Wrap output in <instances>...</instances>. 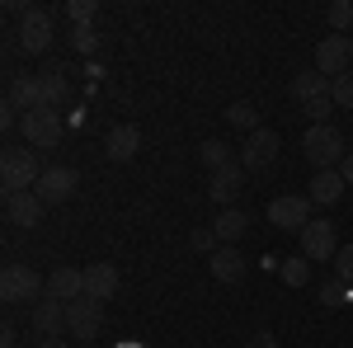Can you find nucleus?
<instances>
[{
	"instance_id": "f257e3e1",
	"label": "nucleus",
	"mask_w": 353,
	"mask_h": 348,
	"mask_svg": "<svg viewBox=\"0 0 353 348\" xmlns=\"http://www.w3.org/2000/svg\"><path fill=\"white\" fill-rule=\"evenodd\" d=\"M301 156L316 165V170H339L344 156H349V141L334 123H311L306 136H301Z\"/></svg>"
},
{
	"instance_id": "f03ea898",
	"label": "nucleus",
	"mask_w": 353,
	"mask_h": 348,
	"mask_svg": "<svg viewBox=\"0 0 353 348\" xmlns=\"http://www.w3.org/2000/svg\"><path fill=\"white\" fill-rule=\"evenodd\" d=\"M330 85H334V81H325L316 66L292 76V99L301 104V113H306L311 123H330V108H334V94H330Z\"/></svg>"
},
{
	"instance_id": "7ed1b4c3",
	"label": "nucleus",
	"mask_w": 353,
	"mask_h": 348,
	"mask_svg": "<svg viewBox=\"0 0 353 348\" xmlns=\"http://www.w3.org/2000/svg\"><path fill=\"white\" fill-rule=\"evenodd\" d=\"M38 179H43L38 151H28V146L5 151V161H0V184H5V198H10V193H28V188H38Z\"/></svg>"
},
{
	"instance_id": "20e7f679",
	"label": "nucleus",
	"mask_w": 353,
	"mask_h": 348,
	"mask_svg": "<svg viewBox=\"0 0 353 348\" xmlns=\"http://www.w3.org/2000/svg\"><path fill=\"white\" fill-rule=\"evenodd\" d=\"M48 296V278H38L28 264H5L0 273V301H10V306H24V301H43Z\"/></svg>"
},
{
	"instance_id": "39448f33",
	"label": "nucleus",
	"mask_w": 353,
	"mask_h": 348,
	"mask_svg": "<svg viewBox=\"0 0 353 348\" xmlns=\"http://www.w3.org/2000/svg\"><path fill=\"white\" fill-rule=\"evenodd\" d=\"M19 132H24V141L33 151H52L61 141V113L57 108H28L19 118Z\"/></svg>"
},
{
	"instance_id": "423d86ee",
	"label": "nucleus",
	"mask_w": 353,
	"mask_h": 348,
	"mask_svg": "<svg viewBox=\"0 0 353 348\" xmlns=\"http://www.w3.org/2000/svg\"><path fill=\"white\" fill-rule=\"evenodd\" d=\"M19 48H24L28 57H43L52 48V10L28 5L24 14H19Z\"/></svg>"
},
{
	"instance_id": "0eeeda50",
	"label": "nucleus",
	"mask_w": 353,
	"mask_h": 348,
	"mask_svg": "<svg viewBox=\"0 0 353 348\" xmlns=\"http://www.w3.org/2000/svg\"><path fill=\"white\" fill-rule=\"evenodd\" d=\"M349 61H353V38L349 33H330V38L316 43V71H321L325 81L349 76Z\"/></svg>"
},
{
	"instance_id": "6e6552de",
	"label": "nucleus",
	"mask_w": 353,
	"mask_h": 348,
	"mask_svg": "<svg viewBox=\"0 0 353 348\" xmlns=\"http://www.w3.org/2000/svg\"><path fill=\"white\" fill-rule=\"evenodd\" d=\"M301 254L311 259V264H334V254H339V226L334 221H311L306 231H301Z\"/></svg>"
},
{
	"instance_id": "1a4fd4ad",
	"label": "nucleus",
	"mask_w": 353,
	"mask_h": 348,
	"mask_svg": "<svg viewBox=\"0 0 353 348\" xmlns=\"http://www.w3.org/2000/svg\"><path fill=\"white\" fill-rule=\"evenodd\" d=\"M269 221L278 231H306L316 216H311V198H301V193H283V198H273L269 203Z\"/></svg>"
},
{
	"instance_id": "9d476101",
	"label": "nucleus",
	"mask_w": 353,
	"mask_h": 348,
	"mask_svg": "<svg viewBox=\"0 0 353 348\" xmlns=\"http://www.w3.org/2000/svg\"><path fill=\"white\" fill-rule=\"evenodd\" d=\"M278 146H283V141H278V132H273V127H259V132L245 136V146H241V165L259 174V170H269V165L278 161Z\"/></svg>"
},
{
	"instance_id": "9b49d317",
	"label": "nucleus",
	"mask_w": 353,
	"mask_h": 348,
	"mask_svg": "<svg viewBox=\"0 0 353 348\" xmlns=\"http://www.w3.org/2000/svg\"><path fill=\"white\" fill-rule=\"evenodd\" d=\"M43 212H48V203L28 188V193H10L5 198V221L10 226H19V231H33V226H43Z\"/></svg>"
},
{
	"instance_id": "f8f14e48",
	"label": "nucleus",
	"mask_w": 353,
	"mask_h": 348,
	"mask_svg": "<svg viewBox=\"0 0 353 348\" xmlns=\"http://www.w3.org/2000/svg\"><path fill=\"white\" fill-rule=\"evenodd\" d=\"M76 184H81V179H76V170L52 165V170H43V179H38V188H33V193H38L48 207H61L66 198H76Z\"/></svg>"
},
{
	"instance_id": "ddd939ff",
	"label": "nucleus",
	"mask_w": 353,
	"mask_h": 348,
	"mask_svg": "<svg viewBox=\"0 0 353 348\" xmlns=\"http://www.w3.org/2000/svg\"><path fill=\"white\" fill-rule=\"evenodd\" d=\"M99 325H104V306H99V301L81 296V301L66 306V334H71V339H94Z\"/></svg>"
},
{
	"instance_id": "4468645a",
	"label": "nucleus",
	"mask_w": 353,
	"mask_h": 348,
	"mask_svg": "<svg viewBox=\"0 0 353 348\" xmlns=\"http://www.w3.org/2000/svg\"><path fill=\"white\" fill-rule=\"evenodd\" d=\"M245 170L241 161H231V165H221V170H212V184H208V193H212V203H221V207H231L236 198H241V188H245Z\"/></svg>"
},
{
	"instance_id": "2eb2a0df",
	"label": "nucleus",
	"mask_w": 353,
	"mask_h": 348,
	"mask_svg": "<svg viewBox=\"0 0 353 348\" xmlns=\"http://www.w3.org/2000/svg\"><path fill=\"white\" fill-rule=\"evenodd\" d=\"M48 296H57L61 306L81 301V296H85V268H66V264H57L52 273H48Z\"/></svg>"
},
{
	"instance_id": "dca6fc26",
	"label": "nucleus",
	"mask_w": 353,
	"mask_h": 348,
	"mask_svg": "<svg viewBox=\"0 0 353 348\" xmlns=\"http://www.w3.org/2000/svg\"><path fill=\"white\" fill-rule=\"evenodd\" d=\"M137 151H141V127H132V123H118V127H113L109 136H104V156H109V161H132Z\"/></svg>"
},
{
	"instance_id": "f3484780",
	"label": "nucleus",
	"mask_w": 353,
	"mask_h": 348,
	"mask_svg": "<svg viewBox=\"0 0 353 348\" xmlns=\"http://www.w3.org/2000/svg\"><path fill=\"white\" fill-rule=\"evenodd\" d=\"M113 292H118V268L113 264H90L85 268V296L90 301H113Z\"/></svg>"
},
{
	"instance_id": "a211bd4d",
	"label": "nucleus",
	"mask_w": 353,
	"mask_h": 348,
	"mask_svg": "<svg viewBox=\"0 0 353 348\" xmlns=\"http://www.w3.org/2000/svg\"><path fill=\"white\" fill-rule=\"evenodd\" d=\"M5 104L19 108V113H28V108H48V104H43V81H38V76H14V81H10V94H5Z\"/></svg>"
},
{
	"instance_id": "6ab92c4d",
	"label": "nucleus",
	"mask_w": 353,
	"mask_h": 348,
	"mask_svg": "<svg viewBox=\"0 0 353 348\" xmlns=\"http://www.w3.org/2000/svg\"><path fill=\"white\" fill-rule=\"evenodd\" d=\"M33 329H38L43 339H57V334L66 329V306H61L57 296H43V301L33 306Z\"/></svg>"
},
{
	"instance_id": "aec40b11",
	"label": "nucleus",
	"mask_w": 353,
	"mask_h": 348,
	"mask_svg": "<svg viewBox=\"0 0 353 348\" xmlns=\"http://www.w3.org/2000/svg\"><path fill=\"white\" fill-rule=\"evenodd\" d=\"M208 268H212V278H217V283H241L250 264H245V254L236 249V245H221L217 254L208 259Z\"/></svg>"
},
{
	"instance_id": "412c9836",
	"label": "nucleus",
	"mask_w": 353,
	"mask_h": 348,
	"mask_svg": "<svg viewBox=\"0 0 353 348\" xmlns=\"http://www.w3.org/2000/svg\"><path fill=\"white\" fill-rule=\"evenodd\" d=\"M344 174H339V170H316V179H311V193H306V198H311V203H321V207H334V203H339V198H344Z\"/></svg>"
},
{
	"instance_id": "4be33fe9",
	"label": "nucleus",
	"mask_w": 353,
	"mask_h": 348,
	"mask_svg": "<svg viewBox=\"0 0 353 348\" xmlns=\"http://www.w3.org/2000/svg\"><path fill=\"white\" fill-rule=\"evenodd\" d=\"M212 231H217V245H236L245 231H250V216H245L241 207H226V212H217Z\"/></svg>"
},
{
	"instance_id": "5701e85b",
	"label": "nucleus",
	"mask_w": 353,
	"mask_h": 348,
	"mask_svg": "<svg viewBox=\"0 0 353 348\" xmlns=\"http://www.w3.org/2000/svg\"><path fill=\"white\" fill-rule=\"evenodd\" d=\"M38 81H43V104H48V108H61V104H66V71H61V66L38 71Z\"/></svg>"
},
{
	"instance_id": "b1692460",
	"label": "nucleus",
	"mask_w": 353,
	"mask_h": 348,
	"mask_svg": "<svg viewBox=\"0 0 353 348\" xmlns=\"http://www.w3.org/2000/svg\"><path fill=\"white\" fill-rule=\"evenodd\" d=\"M226 123L241 127V132H259V108L250 99H236V104H226Z\"/></svg>"
},
{
	"instance_id": "393cba45",
	"label": "nucleus",
	"mask_w": 353,
	"mask_h": 348,
	"mask_svg": "<svg viewBox=\"0 0 353 348\" xmlns=\"http://www.w3.org/2000/svg\"><path fill=\"white\" fill-rule=\"evenodd\" d=\"M278 278H283L288 287H301V283L311 278V259H306V254H292V259H283V264H278Z\"/></svg>"
},
{
	"instance_id": "a878e982",
	"label": "nucleus",
	"mask_w": 353,
	"mask_h": 348,
	"mask_svg": "<svg viewBox=\"0 0 353 348\" xmlns=\"http://www.w3.org/2000/svg\"><path fill=\"white\" fill-rule=\"evenodd\" d=\"M349 296H353V287L344 278H334V273L321 283V306H330V311H334V306H349Z\"/></svg>"
},
{
	"instance_id": "bb28decb",
	"label": "nucleus",
	"mask_w": 353,
	"mask_h": 348,
	"mask_svg": "<svg viewBox=\"0 0 353 348\" xmlns=\"http://www.w3.org/2000/svg\"><path fill=\"white\" fill-rule=\"evenodd\" d=\"M198 156H203V165H208V170H221V165L236 161V156H231V146H226V141H217V136H212V141H203V146H198Z\"/></svg>"
},
{
	"instance_id": "cd10ccee",
	"label": "nucleus",
	"mask_w": 353,
	"mask_h": 348,
	"mask_svg": "<svg viewBox=\"0 0 353 348\" xmlns=\"http://www.w3.org/2000/svg\"><path fill=\"white\" fill-rule=\"evenodd\" d=\"M94 14H99V5H94V0H66V19H71V28L94 24Z\"/></svg>"
},
{
	"instance_id": "c85d7f7f",
	"label": "nucleus",
	"mask_w": 353,
	"mask_h": 348,
	"mask_svg": "<svg viewBox=\"0 0 353 348\" xmlns=\"http://www.w3.org/2000/svg\"><path fill=\"white\" fill-rule=\"evenodd\" d=\"M66 38H71V48H76L81 57H90L94 48H99V33H94V24H81V28H71Z\"/></svg>"
},
{
	"instance_id": "c756f323",
	"label": "nucleus",
	"mask_w": 353,
	"mask_h": 348,
	"mask_svg": "<svg viewBox=\"0 0 353 348\" xmlns=\"http://www.w3.org/2000/svg\"><path fill=\"white\" fill-rule=\"evenodd\" d=\"M349 24H353V5L349 0H334L330 5V33H349Z\"/></svg>"
},
{
	"instance_id": "7c9ffc66",
	"label": "nucleus",
	"mask_w": 353,
	"mask_h": 348,
	"mask_svg": "<svg viewBox=\"0 0 353 348\" xmlns=\"http://www.w3.org/2000/svg\"><path fill=\"white\" fill-rule=\"evenodd\" d=\"M330 94H334V108H353V71L330 85Z\"/></svg>"
},
{
	"instance_id": "2f4dec72",
	"label": "nucleus",
	"mask_w": 353,
	"mask_h": 348,
	"mask_svg": "<svg viewBox=\"0 0 353 348\" xmlns=\"http://www.w3.org/2000/svg\"><path fill=\"white\" fill-rule=\"evenodd\" d=\"M334 278H344L353 287V245H339V254H334Z\"/></svg>"
},
{
	"instance_id": "473e14b6",
	"label": "nucleus",
	"mask_w": 353,
	"mask_h": 348,
	"mask_svg": "<svg viewBox=\"0 0 353 348\" xmlns=\"http://www.w3.org/2000/svg\"><path fill=\"white\" fill-rule=\"evenodd\" d=\"M193 249H208V254H217L221 245H217V231L208 226V231H193Z\"/></svg>"
},
{
	"instance_id": "72a5a7b5",
	"label": "nucleus",
	"mask_w": 353,
	"mask_h": 348,
	"mask_svg": "<svg viewBox=\"0 0 353 348\" xmlns=\"http://www.w3.org/2000/svg\"><path fill=\"white\" fill-rule=\"evenodd\" d=\"M19 344V334H14V325H0V348H14Z\"/></svg>"
},
{
	"instance_id": "f704fd0d",
	"label": "nucleus",
	"mask_w": 353,
	"mask_h": 348,
	"mask_svg": "<svg viewBox=\"0 0 353 348\" xmlns=\"http://www.w3.org/2000/svg\"><path fill=\"white\" fill-rule=\"evenodd\" d=\"M339 174H344V184L353 188V151H349V156H344V165H339Z\"/></svg>"
},
{
	"instance_id": "c9c22d12",
	"label": "nucleus",
	"mask_w": 353,
	"mask_h": 348,
	"mask_svg": "<svg viewBox=\"0 0 353 348\" xmlns=\"http://www.w3.org/2000/svg\"><path fill=\"white\" fill-rule=\"evenodd\" d=\"M250 348H278V339H273V334H254V344Z\"/></svg>"
},
{
	"instance_id": "e433bc0d",
	"label": "nucleus",
	"mask_w": 353,
	"mask_h": 348,
	"mask_svg": "<svg viewBox=\"0 0 353 348\" xmlns=\"http://www.w3.org/2000/svg\"><path fill=\"white\" fill-rule=\"evenodd\" d=\"M33 348H66V339H38Z\"/></svg>"
},
{
	"instance_id": "4c0bfd02",
	"label": "nucleus",
	"mask_w": 353,
	"mask_h": 348,
	"mask_svg": "<svg viewBox=\"0 0 353 348\" xmlns=\"http://www.w3.org/2000/svg\"><path fill=\"white\" fill-rule=\"evenodd\" d=\"M349 306H353V296H349Z\"/></svg>"
}]
</instances>
